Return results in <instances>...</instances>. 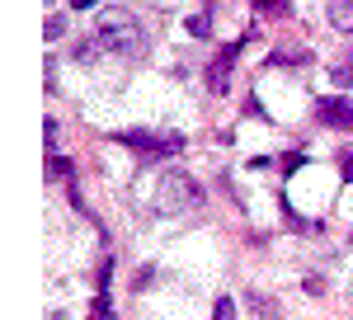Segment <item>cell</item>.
<instances>
[{
	"label": "cell",
	"mask_w": 353,
	"mask_h": 320,
	"mask_svg": "<svg viewBox=\"0 0 353 320\" xmlns=\"http://www.w3.org/2000/svg\"><path fill=\"white\" fill-rule=\"evenodd\" d=\"M189 38H208L212 33V10H198V14H189Z\"/></svg>",
	"instance_id": "obj_9"
},
{
	"label": "cell",
	"mask_w": 353,
	"mask_h": 320,
	"mask_svg": "<svg viewBox=\"0 0 353 320\" xmlns=\"http://www.w3.org/2000/svg\"><path fill=\"white\" fill-rule=\"evenodd\" d=\"M90 320H118V316H113L109 292H99V297H94V306H90Z\"/></svg>",
	"instance_id": "obj_11"
},
{
	"label": "cell",
	"mask_w": 353,
	"mask_h": 320,
	"mask_svg": "<svg viewBox=\"0 0 353 320\" xmlns=\"http://www.w3.org/2000/svg\"><path fill=\"white\" fill-rule=\"evenodd\" d=\"M254 10H264V14H288V0H254Z\"/></svg>",
	"instance_id": "obj_15"
},
{
	"label": "cell",
	"mask_w": 353,
	"mask_h": 320,
	"mask_svg": "<svg viewBox=\"0 0 353 320\" xmlns=\"http://www.w3.org/2000/svg\"><path fill=\"white\" fill-rule=\"evenodd\" d=\"M113 141H123V146H132V151H156V156H174V151H184V137L179 132H118Z\"/></svg>",
	"instance_id": "obj_3"
},
{
	"label": "cell",
	"mask_w": 353,
	"mask_h": 320,
	"mask_svg": "<svg viewBox=\"0 0 353 320\" xmlns=\"http://www.w3.org/2000/svg\"><path fill=\"white\" fill-rule=\"evenodd\" d=\"M236 52H241V48H221L217 61L208 66V90H212V94H226V90H231V61H236Z\"/></svg>",
	"instance_id": "obj_5"
},
{
	"label": "cell",
	"mask_w": 353,
	"mask_h": 320,
	"mask_svg": "<svg viewBox=\"0 0 353 320\" xmlns=\"http://www.w3.org/2000/svg\"><path fill=\"white\" fill-rule=\"evenodd\" d=\"M339 170H344V179H353V151H344V156H339Z\"/></svg>",
	"instance_id": "obj_16"
},
{
	"label": "cell",
	"mask_w": 353,
	"mask_h": 320,
	"mask_svg": "<svg viewBox=\"0 0 353 320\" xmlns=\"http://www.w3.org/2000/svg\"><path fill=\"white\" fill-rule=\"evenodd\" d=\"M330 80H334L339 90H349V85H353V52H344L334 66H330Z\"/></svg>",
	"instance_id": "obj_8"
},
{
	"label": "cell",
	"mask_w": 353,
	"mask_h": 320,
	"mask_svg": "<svg viewBox=\"0 0 353 320\" xmlns=\"http://www.w3.org/2000/svg\"><path fill=\"white\" fill-rule=\"evenodd\" d=\"M61 33H66V19H61V14H52V19L43 24V38H61Z\"/></svg>",
	"instance_id": "obj_14"
},
{
	"label": "cell",
	"mask_w": 353,
	"mask_h": 320,
	"mask_svg": "<svg viewBox=\"0 0 353 320\" xmlns=\"http://www.w3.org/2000/svg\"><path fill=\"white\" fill-rule=\"evenodd\" d=\"M321 123L325 128H339V132H353V104L344 99V94H334V99H321Z\"/></svg>",
	"instance_id": "obj_4"
},
{
	"label": "cell",
	"mask_w": 353,
	"mask_h": 320,
	"mask_svg": "<svg viewBox=\"0 0 353 320\" xmlns=\"http://www.w3.org/2000/svg\"><path fill=\"white\" fill-rule=\"evenodd\" d=\"M151 5H156V10H174L179 0H151Z\"/></svg>",
	"instance_id": "obj_17"
},
{
	"label": "cell",
	"mask_w": 353,
	"mask_h": 320,
	"mask_svg": "<svg viewBox=\"0 0 353 320\" xmlns=\"http://www.w3.org/2000/svg\"><path fill=\"white\" fill-rule=\"evenodd\" d=\"M245 301H250V316H254V320H278V316H283V306H278L273 297H264V292H250Z\"/></svg>",
	"instance_id": "obj_7"
},
{
	"label": "cell",
	"mask_w": 353,
	"mask_h": 320,
	"mask_svg": "<svg viewBox=\"0 0 353 320\" xmlns=\"http://www.w3.org/2000/svg\"><path fill=\"white\" fill-rule=\"evenodd\" d=\"M349 245H353V236H349Z\"/></svg>",
	"instance_id": "obj_19"
},
{
	"label": "cell",
	"mask_w": 353,
	"mask_h": 320,
	"mask_svg": "<svg viewBox=\"0 0 353 320\" xmlns=\"http://www.w3.org/2000/svg\"><path fill=\"white\" fill-rule=\"evenodd\" d=\"M94 38L104 43V52L146 57V28L137 24L132 10H104V14H99V28H94Z\"/></svg>",
	"instance_id": "obj_1"
},
{
	"label": "cell",
	"mask_w": 353,
	"mask_h": 320,
	"mask_svg": "<svg viewBox=\"0 0 353 320\" xmlns=\"http://www.w3.org/2000/svg\"><path fill=\"white\" fill-rule=\"evenodd\" d=\"M99 52H104V43H99V38H81V43L71 48V57H76V61H94Z\"/></svg>",
	"instance_id": "obj_10"
},
{
	"label": "cell",
	"mask_w": 353,
	"mask_h": 320,
	"mask_svg": "<svg viewBox=\"0 0 353 320\" xmlns=\"http://www.w3.org/2000/svg\"><path fill=\"white\" fill-rule=\"evenodd\" d=\"M151 203H156V212L174 217V212H189V208H198V203H203V188L193 184V174H184V170H165V174H156Z\"/></svg>",
	"instance_id": "obj_2"
},
{
	"label": "cell",
	"mask_w": 353,
	"mask_h": 320,
	"mask_svg": "<svg viewBox=\"0 0 353 320\" xmlns=\"http://www.w3.org/2000/svg\"><path fill=\"white\" fill-rule=\"evenodd\" d=\"M71 5H76V10H90V5H94V0H71Z\"/></svg>",
	"instance_id": "obj_18"
},
{
	"label": "cell",
	"mask_w": 353,
	"mask_h": 320,
	"mask_svg": "<svg viewBox=\"0 0 353 320\" xmlns=\"http://www.w3.org/2000/svg\"><path fill=\"white\" fill-rule=\"evenodd\" d=\"M71 170H76V165H71L66 156H52V160H48V174H52V179H71Z\"/></svg>",
	"instance_id": "obj_12"
},
{
	"label": "cell",
	"mask_w": 353,
	"mask_h": 320,
	"mask_svg": "<svg viewBox=\"0 0 353 320\" xmlns=\"http://www.w3.org/2000/svg\"><path fill=\"white\" fill-rule=\"evenodd\" d=\"M325 14H330V28H339V33L353 38V0H330Z\"/></svg>",
	"instance_id": "obj_6"
},
{
	"label": "cell",
	"mask_w": 353,
	"mask_h": 320,
	"mask_svg": "<svg viewBox=\"0 0 353 320\" xmlns=\"http://www.w3.org/2000/svg\"><path fill=\"white\" fill-rule=\"evenodd\" d=\"M212 320H236V306H231V297H221L217 306H212Z\"/></svg>",
	"instance_id": "obj_13"
}]
</instances>
